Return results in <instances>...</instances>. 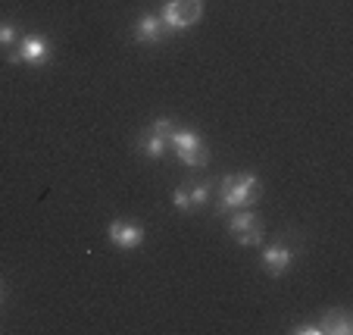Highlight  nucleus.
I'll list each match as a JSON object with an SVG mask.
<instances>
[{
	"instance_id": "14",
	"label": "nucleus",
	"mask_w": 353,
	"mask_h": 335,
	"mask_svg": "<svg viewBox=\"0 0 353 335\" xmlns=\"http://www.w3.org/2000/svg\"><path fill=\"white\" fill-rule=\"evenodd\" d=\"M0 301H3V285H0Z\"/></svg>"
},
{
	"instance_id": "10",
	"label": "nucleus",
	"mask_w": 353,
	"mask_h": 335,
	"mask_svg": "<svg viewBox=\"0 0 353 335\" xmlns=\"http://www.w3.org/2000/svg\"><path fill=\"white\" fill-rule=\"evenodd\" d=\"M260 263L272 279H281L294 263V251L288 248V245H266V248L260 251Z\"/></svg>"
},
{
	"instance_id": "7",
	"label": "nucleus",
	"mask_w": 353,
	"mask_h": 335,
	"mask_svg": "<svg viewBox=\"0 0 353 335\" xmlns=\"http://www.w3.org/2000/svg\"><path fill=\"white\" fill-rule=\"evenodd\" d=\"M107 235H110V242H113V248H119V251H138L144 245V226L138 220H128V216H119V220L110 222Z\"/></svg>"
},
{
	"instance_id": "9",
	"label": "nucleus",
	"mask_w": 353,
	"mask_h": 335,
	"mask_svg": "<svg viewBox=\"0 0 353 335\" xmlns=\"http://www.w3.org/2000/svg\"><path fill=\"white\" fill-rule=\"evenodd\" d=\"M132 35H134V41H138V44H150V47H154V44H163V41L169 38V28H166V22L160 19V13H144V16H138Z\"/></svg>"
},
{
	"instance_id": "12",
	"label": "nucleus",
	"mask_w": 353,
	"mask_h": 335,
	"mask_svg": "<svg viewBox=\"0 0 353 335\" xmlns=\"http://www.w3.org/2000/svg\"><path fill=\"white\" fill-rule=\"evenodd\" d=\"M19 44V32H16V22L10 19H0V47L10 50V47Z\"/></svg>"
},
{
	"instance_id": "2",
	"label": "nucleus",
	"mask_w": 353,
	"mask_h": 335,
	"mask_svg": "<svg viewBox=\"0 0 353 335\" xmlns=\"http://www.w3.org/2000/svg\"><path fill=\"white\" fill-rule=\"evenodd\" d=\"M169 151H172V154L179 157V160L185 163L188 169H203V166L210 163L207 144H203V138H200L194 128L175 126L172 135H169Z\"/></svg>"
},
{
	"instance_id": "13",
	"label": "nucleus",
	"mask_w": 353,
	"mask_h": 335,
	"mask_svg": "<svg viewBox=\"0 0 353 335\" xmlns=\"http://www.w3.org/2000/svg\"><path fill=\"white\" fill-rule=\"evenodd\" d=\"M294 335H322L319 323H297V326H291Z\"/></svg>"
},
{
	"instance_id": "4",
	"label": "nucleus",
	"mask_w": 353,
	"mask_h": 335,
	"mask_svg": "<svg viewBox=\"0 0 353 335\" xmlns=\"http://www.w3.org/2000/svg\"><path fill=\"white\" fill-rule=\"evenodd\" d=\"M203 16V0H166L160 10V19L169 32H188Z\"/></svg>"
},
{
	"instance_id": "6",
	"label": "nucleus",
	"mask_w": 353,
	"mask_h": 335,
	"mask_svg": "<svg viewBox=\"0 0 353 335\" xmlns=\"http://www.w3.org/2000/svg\"><path fill=\"white\" fill-rule=\"evenodd\" d=\"M50 57H54V47H50V41L44 35H26V38H19L16 50H10L7 60L26 63V66H47Z\"/></svg>"
},
{
	"instance_id": "11",
	"label": "nucleus",
	"mask_w": 353,
	"mask_h": 335,
	"mask_svg": "<svg viewBox=\"0 0 353 335\" xmlns=\"http://www.w3.org/2000/svg\"><path fill=\"white\" fill-rule=\"evenodd\" d=\"M316 323H319L322 335H350L353 332V316L344 307H328Z\"/></svg>"
},
{
	"instance_id": "3",
	"label": "nucleus",
	"mask_w": 353,
	"mask_h": 335,
	"mask_svg": "<svg viewBox=\"0 0 353 335\" xmlns=\"http://www.w3.org/2000/svg\"><path fill=\"white\" fill-rule=\"evenodd\" d=\"M228 232L241 248H260L263 245V220L254 207L232 210L228 213Z\"/></svg>"
},
{
	"instance_id": "1",
	"label": "nucleus",
	"mask_w": 353,
	"mask_h": 335,
	"mask_svg": "<svg viewBox=\"0 0 353 335\" xmlns=\"http://www.w3.org/2000/svg\"><path fill=\"white\" fill-rule=\"evenodd\" d=\"M263 195V182L256 173H228L219 182V201L216 210L219 213H232V210H244L254 207Z\"/></svg>"
},
{
	"instance_id": "8",
	"label": "nucleus",
	"mask_w": 353,
	"mask_h": 335,
	"mask_svg": "<svg viewBox=\"0 0 353 335\" xmlns=\"http://www.w3.org/2000/svg\"><path fill=\"white\" fill-rule=\"evenodd\" d=\"M207 201H210V182H191V185H181L172 191V207L181 210V213H194Z\"/></svg>"
},
{
	"instance_id": "5",
	"label": "nucleus",
	"mask_w": 353,
	"mask_h": 335,
	"mask_svg": "<svg viewBox=\"0 0 353 335\" xmlns=\"http://www.w3.org/2000/svg\"><path fill=\"white\" fill-rule=\"evenodd\" d=\"M175 122L169 116H160L150 126L144 128V135L138 138V151L147 157V160H163L169 154V135H172Z\"/></svg>"
}]
</instances>
